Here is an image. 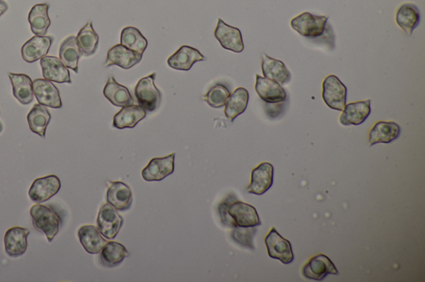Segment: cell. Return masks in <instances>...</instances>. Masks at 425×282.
<instances>
[{
  "mask_svg": "<svg viewBox=\"0 0 425 282\" xmlns=\"http://www.w3.org/2000/svg\"><path fill=\"white\" fill-rule=\"evenodd\" d=\"M291 26L302 37L334 47L335 37L331 25L328 24V17L316 16L305 12L292 19Z\"/></svg>",
  "mask_w": 425,
  "mask_h": 282,
  "instance_id": "1",
  "label": "cell"
},
{
  "mask_svg": "<svg viewBox=\"0 0 425 282\" xmlns=\"http://www.w3.org/2000/svg\"><path fill=\"white\" fill-rule=\"evenodd\" d=\"M30 215L34 228L45 233L47 241L53 242L62 225V219L59 213L53 207L37 204L30 209Z\"/></svg>",
  "mask_w": 425,
  "mask_h": 282,
  "instance_id": "2",
  "label": "cell"
},
{
  "mask_svg": "<svg viewBox=\"0 0 425 282\" xmlns=\"http://www.w3.org/2000/svg\"><path fill=\"white\" fill-rule=\"evenodd\" d=\"M155 77L156 73H153L148 76L141 78L136 86L135 94L138 106L146 112H154L157 110L162 102V94L155 85Z\"/></svg>",
  "mask_w": 425,
  "mask_h": 282,
  "instance_id": "3",
  "label": "cell"
},
{
  "mask_svg": "<svg viewBox=\"0 0 425 282\" xmlns=\"http://www.w3.org/2000/svg\"><path fill=\"white\" fill-rule=\"evenodd\" d=\"M348 88L335 75H330L323 84V98L332 110L342 111L346 105Z\"/></svg>",
  "mask_w": 425,
  "mask_h": 282,
  "instance_id": "4",
  "label": "cell"
},
{
  "mask_svg": "<svg viewBox=\"0 0 425 282\" xmlns=\"http://www.w3.org/2000/svg\"><path fill=\"white\" fill-rule=\"evenodd\" d=\"M98 228L107 240H114L123 227L124 219L110 204H105L100 209L98 216Z\"/></svg>",
  "mask_w": 425,
  "mask_h": 282,
  "instance_id": "5",
  "label": "cell"
},
{
  "mask_svg": "<svg viewBox=\"0 0 425 282\" xmlns=\"http://www.w3.org/2000/svg\"><path fill=\"white\" fill-rule=\"evenodd\" d=\"M265 244L271 258L279 260L285 265L293 262L294 255L291 242L281 237L275 228L265 238Z\"/></svg>",
  "mask_w": 425,
  "mask_h": 282,
  "instance_id": "6",
  "label": "cell"
},
{
  "mask_svg": "<svg viewBox=\"0 0 425 282\" xmlns=\"http://www.w3.org/2000/svg\"><path fill=\"white\" fill-rule=\"evenodd\" d=\"M61 186L62 185L57 176L37 178L29 189V197L32 201L38 204L46 202L59 193Z\"/></svg>",
  "mask_w": 425,
  "mask_h": 282,
  "instance_id": "7",
  "label": "cell"
},
{
  "mask_svg": "<svg viewBox=\"0 0 425 282\" xmlns=\"http://www.w3.org/2000/svg\"><path fill=\"white\" fill-rule=\"evenodd\" d=\"M176 154L164 158H155L150 160L143 169L141 176L146 181H160L172 174L175 171Z\"/></svg>",
  "mask_w": 425,
  "mask_h": 282,
  "instance_id": "8",
  "label": "cell"
},
{
  "mask_svg": "<svg viewBox=\"0 0 425 282\" xmlns=\"http://www.w3.org/2000/svg\"><path fill=\"white\" fill-rule=\"evenodd\" d=\"M302 274L307 279L319 281L326 279L329 274L338 275L339 272L327 256L318 254L303 267Z\"/></svg>",
  "mask_w": 425,
  "mask_h": 282,
  "instance_id": "9",
  "label": "cell"
},
{
  "mask_svg": "<svg viewBox=\"0 0 425 282\" xmlns=\"http://www.w3.org/2000/svg\"><path fill=\"white\" fill-rule=\"evenodd\" d=\"M215 37L224 49L236 53H240L245 49L240 30L225 24L221 19L218 20Z\"/></svg>",
  "mask_w": 425,
  "mask_h": 282,
  "instance_id": "10",
  "label": "cell"
},
{
  "mask_svg": "<svg viewBox=\"0 0 425 282\" xmlns=\"http://www.w3.org/2000/svg\"><path fill=\"white\" fill-rule=\"evenodd\" d=\"M34 97H36L39 105L53 108L63 107L59 90L46 79H37L33 81Z\"/></svg>",
  "mask_w": 425,
  "mask_h": 282,
  "instance_id": "11",
  "label": "cell"
},
{
  "mask_svg": "<svg viewBox=\"0 0 425 282\" xmlns=\"http://www.w3.org/2000/svg\"><path fill=\"white\" fill-rule=\"evenodd\" d=\"M29 233V229L26 228L13 227L7 230L4 235V247L10 257L19 258L26 253Z\"/></svg>",
  "mask_w": 425,
  "mask_h": 282,
  "instance_id": "12",
  "label": "cell"
},
{
  "mask_svg": "<svg viewBox=\"0 0 425 282\" xmlns=\"http://www.w3.org/2000/svg\"><path fill=\"white\" fill-rule=\"evenodd\" d=\"M142 56L143 55L130 50L123 45H116L108 51L105 67L117 66L125 69V70H128V69L140 63Z\"/></svg>",
  "mask_w": 425,
  "mask_h": 282,
  "instance_id": "13",
  "label": "cell"
},
{
  "mask_svg": "<svg viewBox=\"0 0 425 282\" xmlns=\"http://www.w3.org/2000/svg\"><path fill=\"white\" fill-rule=\"evenodd\" d=\"M275 169L272 164L263 163L252 171L251 183L247 188L248 192L257 195L266 193L272 188Z\"/></svg>",
  "mask_w": 425,
  "mask_h": 282,
  "instance_id": "14",
  "label": "cell"
},
{
  "mask_svg": "<svg viewBox=\"0 0 425 282\" xmlns=\"http://www.w3.org/2000/svg\"><path fill=\"white\" fill-rule=\"evenodd\" d=\"M107 201L117 211L128 210L133 202L132 190L124 182L110 181V185L107 189Z\"/></svg>",
  "mask_w": 425,
  "mask_h": 282,
  "instance_id": "15",
  "label": "cell"
},
{
  "mask_svg": "<svg viewBox=\"0 0 425 282\" xmlns=\"http://www.w3.org/2000/svg\"><path fill=\"white\" fill-rule=\"evenodd\" d=\"M52 36H34L22 47V58L29 63H33L45 58L53 44Z\"/></svg>",
  "mask_w": 425,
  "mask_h": 282,
  "instance_id": "16",
  "label": "cell"
},
{
  "mask_svg": "<svg viewBox=\"0 0 425 282\" xmlns=\"http://www.w3.org/2000/svg\"><path fill=\"white\" fill-rule=\"evenodd\" d=\"M42 76L45 79L56 83L72 84L70 73L59 58L56 56H45L40 60Z\"/></svg>",
  "mask_w": 425,
  "mask_h": 282,
  "instance_id": "17",
  "label": "cell"
},
{
  "mask_svg": "<svg viewBox=\"0 0 425 282\" xmlns=\"http://www.w3.org/2000/svg\"><path fill=\"white\" fill-rule=\"evenodd\" d=\"M255 90L265 103L284 102L288 97L287 92L279 83L259 75H256Z\"/></svg>",
  "mask_w": 425,
  "mask_h": 282,
  "instance_id": "18",
  "label": "cell"
},
{
  "mask_svg": "<svg viewBox=\"0 0 425 282\" xmlns=\"http://www.w3.org/2000/svg\"><path fill=\"white\" fill-rule=\"evenodd\" d=\"M206 60L197 49L189 46H182L179 50L167 60L168 66L175 70L190 71L197 62Z\"/></svg>",
  "mask_w": 425,
  "mask_h": 282,
  "instance_id": "19",
  "label": "cell"
},
{
  "mask_svg": "<svg viewBox=\"0 0 425 282\" xmlns=\"http://www.w3.org/2000/svg\"><path fill=\"white\" fill-rule=\"evenodd\" d=\"M371 99L365 101H359L346 105L340 117V123L344 126L363 124L370 116L371 113Z\"/></svg>",
  "mask_w": 425,
  "mask_h": 282,
  "instance_id": "20",
  "label": "cell"
},
{
  "mask_svg": "<svg viewBox=\"0 0 425 282\" xmlns=\"http://www.w3.org/2000/svg\"><path fill=\"white\" fill-rule=\"evenodd\" d=\"M261 67L264 77L281 85L288 84L292 78L291 72L281 60L272 58L266 54L262 55Z\"/></svg>",
  "mask_w": 425,
  "mask_h": 282,
  "instance_id": "21",
  "label": "cell"
},
{
  "mask_svg": "<svg viewBox=\"0 0 425 282\" xmlns=\"http://www.w3.org/2000/svg\"><path fill=\"white\" fill-rule=\"evenodd\" d=\"M77 235L84 249L90 254H100L107 242L98 228L93 225H84L78 230Z\"/></svg>",
  "mask_w": 425,
  "mask_h": 282,
  "instance_id": "22",
  "label": "cell"
},
{
  "mask_svg": "<svg viewBox=\"0 0 425 282\" xmlns=\"http://www.w3.org/2000/svg\"><path fill=\"white\" fill-rule=\"evenodd\" d=\"M13 86V94L18 101L28 106L33 101V89L31 78L24 74L8 73Z\"/></svg>",
  "mask_w": 425,
  "mask_h": 282,
  "instance_id": "23",
  "label": "cell"
},
{
  "mask_svg": "<svg viewBox=\"0 0 425 282\" xmlns=\"http://www.w3.org/2000/svg\"><path fill=\"white\" fill-rule=\"evenodd\" d=\"M103 94L115 106L125 107L134 105V99L129 90L117 83L114 76L108 79L103 90Z\"/></svg>",
  "mask_w": 425,
  "mask_h": 282,
  "instance_id": "24",
  "label": "cell"
},
{
  "mask_svg": "<svg viewBox=\"0 0 425 282\" xmlns=\"http://www.w3.org/2000/svg\"><path fill=\"white\" fill-rule=\"evenodd\" d=\"M401 132V127L396 123L380 121L374 125L369 133V142L371 146L377 143H389L397 140Z\"/></svg>",
  "mask_w": 425,
  "mask_h": 282,
  "instance_id": "25",
  "label": "cell"
},
{
  "mask_svg": "<svg viewBox=\"0 0 425 282\" xmlns=\"http://www.w3.org/2000/svg\"><path fill=\"white\" fill-rule=\"evenodd\" d=\"M146 116V112L141 106L132 105L123 107L114 116V127L118 129L135 128Z\"/></svg>",
  "mask_w": 425,
  "mask_h": 282,
  "instance_id": "26",
  "label": "cell"
},
{
  "mask_svg": "<svg viewBox=\"0 0 425 282\" xmlns=\"http://www.w3.org/2000/svg\"><path fill=\"white\" fill-rule=\"evenodd\" d=\"M49 4L38 3L34 6L29 15L31 31L38 36H45L51 25L49 16Z\"/></svg>",
  "mask_w": 425,
  "mask_h": 282,
  "instance_id": "27",
  "label": "cell"
},
{
  "mask_svg": "<svg viewBox=\"0 0 425 282\" xmlns=\"http://www.w3.org/2000/svg\"><path fill=\"white\" fill-rule=\"evenodd\" d=\"M129 256V251L123 244L111 241L107 242L100 251L99 261L104 267H114L119 266Z\"/></svg>",
  "mask_w": 425,
  "mask_h": 282,
  "instance_id": "28",
  "label": "cell"
},
{
  "mask_svg": "<svg viewBox=\"0 0 425 282\" xmlns=\"http://www.w3.org/2000/svg\"><path fill=\"white\" fill-rule=\"evenodd\" d=\"M249 101V91L245 88H240L229 97L225 103L224 115L227 119L233 122L234 119L245 113Z\"/></svg>",
  "mask_w": 425,
  "mask_h": 282,
  "instance_id": "29",
  "label": "cell"
},
{
  "mask_svg": "<svg viewBox=\"0 0 425 282\" xmlns=\"http://www.w3.org/2000/svg\"><path fill=\"white\" fill-rule=\"evenodd\" d=\"M420 22V13L417 6L413 3H404L399 8L396 13V23L408 35H411L418 27Z\"/></svg>",
  "mask_w": 425,
  "mask_h": 282,
  "instance_id": "30",
  "label": "cell"
},
{
  "mask_svg": "<svg viewBox=\"0 0 425 282\" xmlns=\"http://www.w3.org/2000/svg\"><path fill=\"white\" fill-rule=\"evenodd\" d=\"M30 130L42 138H45L46 129L51 121V114L47 107L34 105L27 116Z\"/></svg>",
  "mask_w": 425,
  "mask_h": 282,
  "instance_id": "31",
  "label": "cell"
},
{
  "mask_svg": "<svg viewBox=\"0 0 425 282\" xmlns=\"http://www.w3.org/2000/svg\"><path fill=\"white\" fill-rule=\"evenodd\" d=\"M75 36L65 39L59 49V59L64 66L78 73V62L82 56Z\"/></svg>",
  "mask_w": 425,
  "mask_h": 282,
  "instance_id": "32",
  "label": "cell"
},
{
  "mask_svg": "<svg viewBox=\"0 0 425 282\" xmlns=\"http://www.w3.org/2000/svg\"><path fill=\"white\" fill-rule=\"evenodd\" d=\"M77 42L82 56H90L96 53L98 47L99 37L95 32L92 22H88L79 33H78Z\"/></svg>",
  "mask_w": 425,
  "mask_h": 282,
  "instance_id": "33",
  "label": "cell"
},
{
  "mask_svg": "<svg viewBox=\"0 0 425 282\" xmlns=\"http://www.w3.org/2000/svg\"><path fill=\"white\" fill-rule=\"evenodd\" d=\"M121 44L128 49L143 55L146 49L148 42L139 29L134 27L123 28L121 33Z\"/></svg>",
  "mask_w": 425,
  "mask_h": 282,
  "instance_id": "34",
  "label": "cell"
},
{
  "mask_svg": "<svg viewBox=\"0 0 425 282\" xmlns=\"http://www.w3.org/2000/svg\"><path fill=\"white\" fill-rule=\"evenodd\" d=\"M231 94L226 85L218 83L212 85L203 99L212 108H219L225 106Z\"/></svg>",
  "mask_w": 425,
  "mask_h": 282,
  "instance_id": "35",
  "label": "cell"
},
{
  "mask_svg": "<svg viewBox=\"0 0 425 282\" xmlns=\"http://www.w3.org/2000/svg\"><path fill=\"white\" fill-rule=\"evenodd\" d=\"M256 233H257L256 227L236 226L233 228L231 235L232 240L238 245L254 250V238Z\"/></svg>",
  "mask_w": 425,
  "mask_h": 282,
  "instance_id": "36",
  "label": "cell"
},
{
  "mask_svg": "<svg viewBox=\"0 0 425 282\" xmlns=\"http://www.w3.org/2000/svg\"><path fill=\"white\" fill-rule=\"evenodd\" d=\"M285 101L279 103H266L267 115L270 119H276L279 117L285 110Z\"/></svg>",
  "mask_w": 425,
  "mask_h": 282,
  "instance_id": "37",
  "label": "cell"
},
{
  "mask_svg": "<svg viewBox=\"0 0 425 282\" xmlns=\"http://www.w3.org/2000/svg\"><path fill=\"white\" fill-rule=\"evenodd\" d=\"M8 10V3L4 0H0V17L6 14Z\"/></svg>",
  "mask_w": 425,
  "mask_h": 282,
  "instance_id": "38",
  "label": "cell"
},
{
  "mask_svg": "<svg viewBox=\"0 0 425 282\" xmlns=\"http://www.w3.org/2000/svg\"><path fill=\"white\" fill-rule=\"evenodd\" d=\"M3 124H2V123H1V122H0V133H2V131H3Z\"/></svg>",
  "mask_w": 425,
  "mask_h": 282,
  "instance_id": "39",
  "label": "cell"
}]
</instances>
